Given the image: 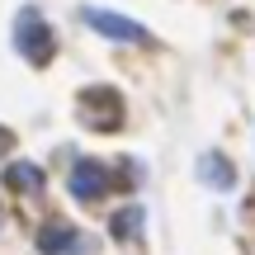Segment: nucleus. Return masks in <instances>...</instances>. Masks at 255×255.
<instances>
[{"instance_id":"obj_4","label":"nucleus","mask_w":255,"mask_h":255,"mask_svg":"<svg viewBox=\"0 0 255 255\" xmlns=\"http://www.w3.org/2000/svg\"><path fill=\"white\" fill-rule=\"evenodd\" d=\"M66 189H71V199H81V203L104 199V194H109V165H100V161H81V165H71V175H66Z\"/></svg>"},{"instance_id":"obj_1","label":"nucleus","mask_w":255,"mask_h":255,"mask_svg":"<svg viewBox=\"0 0 255 255\" xmlns=\"http://www.w3.org/2000/svg\"><path fill=\"white\" fill-rule=\"evenodd\" d=\"M14 47H19V57L33 62V66H47V62H52L57 38H52V28H47L43 9H19V19H14Z\"/></svg>"},{"instance_id":"obj_2","label":"nucleus","mask_w":255,"mask_h":255,"mask_svg":"<svg viewBox=\"0 0 255 255\" xmlns=\"http://www.w3.org/2000/svg\"><path fill=\"white\" fill-rule=\"evenodd\" d=\"M76 114H81V123L95 128V132H114V128L123 123V100L114 90H104V85H85L81 100H76Z\"/></svg>"},{"instance_id":"obj_7","label":"nucleus","mask_w":255,"mask_h":255,"mask_svg":"<svg viewBox=\"0 0 255 255\" xmlns=\"http://www.w3.org/2000/svg\"><path fill=\"white\" fill-rule=\"evenodd\" d=\"M142 222H146V208H142V203H132V208H123V213H114V218H109V232H114V241H137Z\"/></svg>"},{"instance_id":"obj_3","label":"nucleus","mask_w":255,"mask_h":255,"mask_svg":"<svg viewBox=\"0 0 255 255\" xmlns=\"http://www.w3.org/2000/svg\"><path fill=\"white\" fill-rule=\"evenodd\" d=\"M81 19H85V28H95L100 38H109V43H146V28L137 24V19H128L119 14V9H100V5H85L81 9Z\"/></svg>"},{"instance_id":"obj_8","label":"nucleus","mask_w":255,"mask_h":255,"mask_svg":"<svg viewBox=\"0 0 255 255\" xmlns=\"http://www.w3.org/2000/svg\"><path fill=\"white\" fill-rule=\"evenodd\" d=\"M5 184L9 189H24V194H38L43 189V170L33 161H14V165H5Z\"/></svg>"},{"instance_id":"obj_5","label":"nucleus","mask_w":255,"mask_h":255,"mask_svg":"<svg viewBox=\"0 0 255 255\" xmlns=\"http://www.w3.org/2000/svg\"><path fill=\"white\" fill-rule=\"evenodd\" d=\"M81 241L85 237L76 227H66V222H47V227L38 232V251H43V255H76Z\"/></svg>"},{"instance_id":"obj_6","label":"nucleus","mask_w":255,"mask_h":255,"mask_svg":"<svg viewBox=\"0 0 255 255\" xmlns=\"http://www.w3.org/2000/svg\"><path fill=\"white\" fill-rule=\"evenodd\" d=\"M199 180L208 184V189H232V184H237V170H232V161H227V156L208 151V156L199 161Z\"/></svg>"}]
</instances>
